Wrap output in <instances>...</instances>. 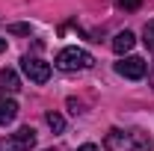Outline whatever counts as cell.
Instances as JSON below:
<instances>
[{"label": "cell", "instance_id": "obj_9", "mask_svg": "<svg viewBox=\"0 0 154 151\" xmlns=\"http://www.w3.org/2000/svg\"><path fill=\"white\" fill-rule=\"evenodd\" d=\"M45 122H48V128H51L54 133H62V131H65V119H62L59 113H54V110L45 116Z\"/></svg>", "mask_w": 154, "mask_h": 151}, {"label": "cell", "instance_id": "obj_13", "mask_svg": "<svg viewBox=\"0 0 154 151\" xmlns=\"http://www.w3.org/2000/svg\"><path fill=\"white\" fill-rule=\"evenodd\" d=\"M77 151H98V145H92V142H86V145H80Z\"/></svg>", "mask_w": 154, "mask_h": 151}, {"label": "cell", "instance_id": "obj_2", "mask_svg": "<svg viewBox=\"0 0 154 151\" xmlns=\"http://www.w3.org/2000/svg\"><path fill=\"white\" fill-rule=\"evenodd\" d=\"M54 62H57L59 71H86V68L95 65L92 54H86V51H80V48H62Z\"/></svg>", "mask_w": 154, "mask_h": 151}, {"label": "cell", "instance_id": "obj_15", "mask_svg": "<svg viewBox=\"0 0 154 151\" xmlns=\"http://www.w3.org/2000/svg\"><path fill=\"white\" fill-rule=\"evenodd\" d=\"M151 86H154V68H151Z\"/></svg>", "mask_w": 154, "mask_h": 151}, {"label": "cell", "instance_id": "obj_8", "mask_svg": "<svg viewBox=\"0 0 154 151\" xmlns=\"http://www.w3.org/2000/svg\"><path fill=\"white\" fill-rule=\"evenodd\" d=\"M134 42H136V39H134V33H131V30H125V33H119V36L113 39V51L119 54V57H125V54L134 48Z\"/></svg>", "mask_w": 154, "mask_h": 151}, {"label": "cell", "instance_id": "obj_5", "mask_svg": "<svg viewBox=\"0 0 154 151\" xmlns=\"http://www.w3.org/2000/svg\"><path fill=\"white\" fill-rule=\"evenodd\" d=\"M116 71L122 77H128V80H139V77H145V71H148V62L142 57H125L122 62H116Z\"/></svg>", "mask_w": 154, "mask_h": 151}, {"label": "cell", "instance_id": "obj_1", "mask_svg": "<svg viewBox=\"0 0 154 151\" xmlns=\"http://www.w3.org/2000/svg\"><path fill=\"white\" fill-rule=\"evenodd\" d=\"M104 148L107 151H148L151 148V139H142L139 131L128 133V131L113 128V131L104 136Z\"/></svg>", "mask_w": 154, "mask_h": 151}, {"label": "cell", "instance_id": "obj_10", "mask_svg": "<svg viewBox=\"0 0 154 151\" xmlns=\"http://www.w3.org/2000/svg\"><path fill=\"white\" fill-rule=\"evenodd\" d=\"M142 42H145V48H148V51H154V21L145 24V30H142Z\"/></svg>", "mask_w": 154, "mask_h": 151}, {"label": "cell", "instance_id": "obj_11", "mask_svg": "<svg viewBox=\"0 0 154 151\" xmlns=\"http://www.w3.org/2000/svg\"><path fill=\"white\" fill-rule=\"evenodd\" d=\"M116 3H119L125 12H136V9L142 6V0H116Z\"/></svg>", "mask_w": 154, "mask_h": 151}, {"label": "cell", "instance_id": "obj_14", "mask_svg": "<svg viewBox=\"0 0 154 151\" xmlns=\"http://www.w3.org/2000/svg\"><path fill=\"white\" fill-rule=\"evenodd\" d=\"M3 51H6V39H0V54H3Z\"/></svg>", "mask_w": 154, "mask_h": 151}, {"label": "cell", "instance_id": "obj_4", "mask_svg": "<svg viewBox=\"0 0 154 151\" xmlns=\"http://www.w3.org/2000/svg\"><path fill=\"white\" fill-rule=\"evenodd\" d=\"M21 68H24V74L30 77L33 83H48V77H51V65L38 57H24L21 59Z\"/></svg>", "mask_w": 154, "mask_h": 151}, {"label": "cell", "instance_id": "obj_6", "mask_svg": "<svg viewBox=\"0 0 154 151\" xmlns=\"http://www.w3.org/2000/svg\"><path fill=\"white\" fill-rule=\"evenodd\" d=\"M15 116H18V104L3 95V98H0V125H12Z\"/></svg>", "mask_w": 154, "mask_h": 151}, {"label": "cell", "instance_id": "obj_17", "mask_svg": "<svg viewBox=\"0 0 154 151\" xmlns=\"http://www.w3.org/2000/svg\"><path fill=\"white\" fill-rule=\"evenodd\" d=\"M0 151H6V148H0Z\"/></svg>", "mask_w": 154, "mask_h": 151}, {"label": "cell", "instance_id": "obj_3", "mask_svg": "<svg viewBox=\"0 0 154 151\" xmlns=\"http://www.w3.org/2000/svg\"><path fill=\"white\" fill-rule=\"evenodd\" d=\"M33 145H36V131L33 128H18L9 139L0 142V148H6V151H30Z\"/></svg>", "mask_w": 154, "mask_h": 151}, {"label": "cell", "instance_id": "obj_12", "mask_svg": "<svg viewBox=\"0 0 154 151\" xmlns=\"http://www.w3.org/2000/svg\"><path fill=\"white\" fill-rule=\"evenodd\" d=\"M9 33H15V36H30V24H9Z\"/></svg>", "mask_w": 154, "mask_h": 151}, {"label": "cell", "instance_id": "obj_7", "mask_svg": "<svg viewBox=\"0 0 154 151\" xmlns=\"http://www.w3.org/2000/svg\"><path fill=\"white\" fill-rule=\"evenodd\" d=\"M0 89L9 92V95L21 89V80H18V74H15L12 68H3V71H0Z\"/></svg>", "mask_w": 154, "mask_h": 151}, {"label": "cell", "instance_id": "obj_16", "mask_svg": "<svg viewBox=\"0 0 154 151\" xmlns=\"http://www.w3.org/2000/svg\"><path fill=\"white\" fill-rule=\"evenodd\" d=\"M45 151H59V148H45Z\"/></svg>", "mask_w": 154, "mask_h": 151}]
</instances>
